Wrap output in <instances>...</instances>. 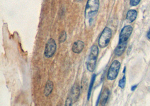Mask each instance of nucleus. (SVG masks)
<instances>
[{
	"label": "nucleus",
	"mask_w": 150,
	"mask_h": 106,
	"mask_svg": "<svg viewBox=\"0 0 150 106\" xmlns=\"http://www.w3.org/2000/svg\"><path fill=\"white\" fill-rule=\"evenodd\" d=\"M132 31L133 28L130 25L124 27L122 30L119 36V41L114 52L117 56L122 55L124 52L127 45V41L132 33Z\"/></svg>",
	"instance_id": "nucleus-1"
},
{
	"label": "nucleus",
	"mask_w": 150,
	"mask_h": 106,
	"mask_svg": "<svg viewBox=\"0 0 150 106\" xmlns=\"http://www.w3.org/2000/svg\"><path fill=\"white\" fill-rule=\"evenodd\" d=\"M100 7L99 0H88L85 9V18L89 20V23L97 13Z\"/></svg>",
	"instance_id": "nucleus-2"
},
{
	"label": "nucleus",
	"mask_w": 150,
	"mask_h": 106,
	"mask_svg": "<svg viewBox=\"0 0 150 106\" xmlns=\"http://www.w3.org/2000/svg\"><path fill=\"white\" fill-rule=\"evenodd\" d=\"M98 55V48L96 45H93L91 48L90 53L89 54L87 61V69L90 72H93L95 69L97 59Z\"/></svg>",
	"instance_id": "nucleus-3"
},
{
	"label": "nucleus",
	"mask_w": 150,
	"mask_h": 106,
	"mask_svg": "<svg viewBox=\"0 0 150 106\" xmlns=\"http://www.w3.org/2000/svg\"><path fill=\"white\" fill-rule=\"evenodd\" d=\"M112 36V31L108 27H105L98 39V44L101 48H105L109 44Z\"/></svg>",
	"instance_id": "nucleus-4"
},
{
	"label": "nucleus",
	"mask_w": 150,
	"mask_h": 106,
	"mask_svg": "<svg viewBox=\"0 0 150 106\" xmlns=\"http://www.w3.org/2000/svg\"><path fill=\"white\" fill-rule=\"evenodd\" d=\"M80 95V89L78 84H74L72 87L68 97L66 100V106H71L78 100Z\"/></svg>",
	"instance_id": "nucleus-5"
},
{
	"label": "nucleus",
	"mask_w": 150,
	"mask_h": 106,
	"mask_svg": "<svg viewBox=\"0 0 150 106\" xmlns=\"http://www.w3.org/2000/svg\"><path fill=\"white\" fill-rule=\"evenodd\" d=\"M120 68V63L118 60H114L110 66L108 73V80H115L118 75Z\"/></svg>",
	"instance_id": "nucleus-6"
},
{
	"label": "nucleus",
	"mask_w": 150,
	"mask_h": 106,
	"mask_svg": "<svg viewBox=\"0 0 150 106\" xmlns=\"http://www.w3.org/2000/svg\"><path fill=\"white\" fill-rule=\"evenodd\" d=\"M56 50V44L55 40L53 39H50L48 40L47 43L45 47V56L47 58H52L55 54V52Z\"/></svg>",
	"instance_id": "nucleus-7"
},
{
	"label": "nucleus",
	"mask_w": 150,
	"mask_h": 106,
	"mask_svg": "<svg viewBox=\"0 0 150 106\" xmlns=\"http://www.w3.org/2000/svg\"><path fill=\"white\" fill-rule=\"evenodd\" d=\"M84 47V43L81 40H78L73 44L72 51L75 54L81 53Z\"/></svg>",
	"instance_id": "nucleus-8"
},
{
	"label": "nucleus",
	"mask_w": 150,
	"mask_h": 106,
	"mask_svg": "<svg viewBox=\"0 0 150 106\" xmlns=\"http://www.w3.org/2000/svg\"><path fill=\"white\" fill-rule=\"evenodd\" d=\"M137 16V12L134 10H130L127 15V19L129 22H132L136 19Z\"/></svg>",
	"instance_id": "nucleus-9"
},
{
	"label": "nucleus",
	"mask_w": 150,
	"mask_h": 106,
	"mask_svg": "<svg viewBox=\"0 0 150 106\" xmlns=\"http://www.w3.org/2000/svg\"><path fill=\"white\" fill-rule=\"evenodd\" d=\"M109 91L108 89H105L104 90V91L103 92V94H101V96H100V100H101V103L102 106H104L107 100H108L109 98Z\"/></svg>",
	"instance_id": "nucleus-10"
},
{
	"label": "nucleus",
	"mask_w": 150,
	"mask_h": 106,
	"mask_svg": "<svg viewBox=\"0 0 150 106\" xmlns=\"http://www.w3.org/2000/svg\"><path fill=\"white\" fill-rule=\"evenodd\" d=\"M53 88H54V84L52 83V82L48 80L45 86V95L46 96H48L53 90Z\"/></svg>",
	"instance_id": "nucleus-11"
},
{
	"label": "nucleus",
	"mask_w": 150,
	"mask_h": 106,
	"mask_svg": "<svg viewBox=\"0 0 150 106\" xmlns=\"http://www.w3.org/2000/svg\"><path fill=\"white\" fill-rule=\"evenodd\" d=\"M96 78V74H93L92 77V78H91V82H90L89 86L88 92V100H89V98H90V96H91V94L92 89V88H93L95 81Z\"/></svg>",
	"instance_id": "nucleus-12"
},
{
	"label": "nucleus",
	"mask_w": 150,
	"mask_h": 106,
	"mask_svg": "<svg viewBox=\"0 0 150 106\" xmlns=\"http://www.w3.org/2000/svg\"><path fill=\"white\" fill-rule=\"evenodd\" d=\"M67 35L66 32L65 31H62V33L60 34V36H59V40L60 43L64 42L67 39Z\"/></svg>",
	"instance_id": "nucleus-13"
},
{
	"label": "nucleus",
	"mask_w": 150,
	"mask_h": 106,
	"mask_svg": "<svg viewBox=\"0 0 150 106\" xmlns=\"http://www.w3.org/2000/svg\"><path fill=\"white\" fill-rule=\"evenodd\" d=\"M125 83H126V78H125V76L124 75L123 78L120 80L119 82V86H120L121 88H124L125 86Z\"/></svg>",
	"instance_id": "nucleus-14"
},
{
	"label": "nucleus",
	"mask_w": 150,
	"mask_h": 106,
	"mask_svg": "<svg viewBox=\"0 0 150 106\" xmlns=\"http://www.w3.org/2000/svg\"><path fill=\"white\" fill-rule=\"evenodd\" d=\"M140 1L141 0H130V5L132 6H136L139 3Z\"/></svg>",
	"instance_id": "nucleus-15"
},
{
	"label": "nucleus",
	"mask_w": 150,
	"mask_h": 106,
	"mask_svg": "<svg viewBox=\"0 0 150 106\" xmlns=\"http://www.w3.org/2000/svg\"><path fill=\"white\" fill-rule=\"evenodd\" d=\"M137 86V85H134V86H132V88H131V90H132V91H134V90H135V89L136 88Z\"/></svg>",
	"instance_id": "nucleus-16"
},
{
	"label": "nucleus",
	"mask_w": 150,
	"mask_h": 106,
	"mask_svg": "<svg viewBox=\"0 0 150 106\" xmlns=\"http://www.w3.org/2000/svg\"><path fill=\"white\" fill-rule=\"evenodd\" d=\"M147 38L150 39V30L149 31L148 33H147Z\"/></svg>",
	"instance_id": "nucleus-17"
},
{
	"label": "nucleus",
	"mask_w": 150,
	"mask_h": 106,
	"mask_svg": "<svg viewBox=\"0 0 150 106\" xmlns=\"http://www.w3.org/2000/svg\"><path fill=\"white\" fill-rule=\"evenodd\" d=\"M78 1H82V0H78Z\"/></svg>",
	"instance_id": "nucleus-18"
}]
</instances>
